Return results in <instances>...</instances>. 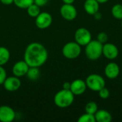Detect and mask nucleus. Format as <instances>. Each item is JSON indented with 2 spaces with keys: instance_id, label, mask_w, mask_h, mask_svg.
Returning a JSON list of instances; mask_svg holds the SVG:
<instances>
[{
  "instance_id": "nucleus-7",
  "label": "nucleus",
  "mask_w": 122,
  "mask_h": 122,
  "mask_svg": "<svg viewBox=\"0 0 122 122\" xmlns=\"http://www.w3.org/2000/svg\"><path fill=\"white\" fill-rule=\"evenodd\" d=\"M52 16L48 12H41L35 18L36 26L40 29H45L49 28L52 24Z\"/></svg>"
},
{
  "instance_id": "nucleus-13",
  "label": "nucleus",
  "mask_w": 122,
  "mask_h": 122,
  "mask_svg": "<svg viewBox=\"0 0 122 122\" xmlns=\"http://www.w3.org/2000/svg\"><path fill=\"white\" fill-rule=\"evenodd\" d=\"M29 68V65L26 64V62L24 60L19 61L16 62L12 67L13 75L19 78L22 77L26 74Z\"/></svg>"
},
{
  "instance_id": "nucleus-26",
  "label": "nucleus",
  "mask_w": 122,
  "mask_h": 122,
  "mask_svg": "<svg viewBox=\"0 0 122 122\" xmlns=\"http://www.w3.org/2000/svg\"><path fill=\"white\" fill-rule=\"evenodd\" d=\"M7 77V74L3 66H0V85L3 84L4 80Z\"/></svg>"
},
{
  "instance_id": "nucleus-16",
  "label": "nucleus",
  "mask_w": 122,
  "mask_h": 122,
  "mask_svg": "<svg viewBox=\"0 0 122 122\" xmlns=\"http://www.w3.org/2000/svg\"><path fill=\"white\" fill-rule=\"evenodd\" d=\"M94 117L96 122H110L112 120V114L105 109H98Z\"/></svg>"
},
{
  "instance_id": "nucleus-28",
  "label": "nucleus",
  "mask_w": 122,
  "mask_h": 122,
  "mask_svg": "<svg viewBox=\"0 0 122 122\" xmlns=\"http://www.w3.org/2000/svg\"><path fill=\"white\" fill-rule=\"evenodd\" d=\"M0 1L4 5H10L14 3V0H0Z\"/></svg>"
},
{
  "instance_id": "nucleus-29",
  "label": "nucleus",
  "mask_w": 122,
  "mask_h": 122,
  "mask_svg": "<svg viewBox=\"0 0 122 122\" xmlns=\"http://www.w3.org/2000/svg\"><path fill=\"white\" fill-rule=\"evenodd\" d=\"M63 89H69L70 90V86H71V83L70 82H68V81H66L63 84Z\"/></svg>"
},
{
  "instance_id": "nucleus-9",
  "label": "nucleus",
  "mask_w": 122,
  "mask_h": 122,
  "mask_svg": "<svg viewBox=\"0 0 122 122\" xmlns=\"http://www.w3.org/2000/svg\"><path fill=\"white\" fill-rule=\"evenodd\" d=\"M16 118V113L14 110L9 106H0V122H11Z\"/></svg>"
},
{
  "instance_id": "nucleus-2",
  "label": "nucleus",
  "mask_w": 122,
  "mask_h": 122,
  "mask_svg": "<svg viewBox=\"0 0 122 122\" xmlns=\"http://www.w3.org/2000/svg\"><path fill=\"white\" fill-rule=\"evenodd\" d=\"M74 101V95L69 89H62L54 96V102L57 107L64 109L70 107Z\"/></svg>"
},
{
  "instance_id": "nucleus-20",
  "label": "nucleus",
  "mask_w": 122,
  "mask_h": 122,
  "mask_svg": "<svg viewBox=\"0 0 122 122\" xmlns=\"http://www.w3.org/2000/svg\"><path fill=\"white\" fill-rule=\"evenodd\" d=\"M112 14L117 19H122V4H114L112 8Z\"/></svg>"
},
{
  "instance_id": "nucleus-25",
  "label": "nucleus",
  "mask_w": 122,
  "mask_h": 122,
  "mask_svg": "<svg viewBox=\"0 0 122 122\" xmlns=\"http://www.w3.org/2000/svg\"><path fill=\"white\" fill-rule=\"evenodd\" d=\"M99 42H101L102 44H105L108 41V35L105 33V32H100L98 35H97V39Z\"/></svg>"
},
{
  "instance_id": "nucleus-8",
  "label": "nucleus",
  "mask_w": 122,
  "mask_h": 122,
  "mask_svg": "<svg viewBox=\"0 0 122 122\" xmlns=\"http://www.w3.org/2000/svg\"><path fill=\"white\" fill-rule=\"evenodd\" d=\"M60 14L66 21H73L77 16V10L73 4H64L60 8Z\"/></svg>"
},
{
  "instance_id": "nucleus-21",
  "label": "nucleus",
  "mask_w": 122,
  "mask_h": 122,
  "mask_svg": "<svg viewBox=\"0 0 122 122\" xmlns=\"http://www.w3.org/2000/svg\"><path fill=\"white\" fill-rule=\"evenodd\" d=\"M34 3V0H14V4L20 9H27Z\"/></svg>"
},
{
  "instance_id": "nucleus-31",
  "label": "nucleus",
  "mask_w": 122,
  "mask_h": 122,
  "mask_svg": "<svg viewBox=\"0 0 122 122\" xmlns=\"http://www.w3.org/2000/svg\"><path fill=\"white\" fill-rule=\"evenodd\" d=\"M75 0H62L64 4H73Z\"/></svg>"
},
{
  "instance_id": "nucleus-11",
  "label": "nucleus",
  "mask_w": 122,
  "mask_h": 122,
  "mask_svg": "<svg viewBox=\"0 0 122 122\" xmlns=\"http://www.w3.org/2000/svg\"><path fill=\"white\" fill-rule=\"evenodd\" d=\"M21 81L19 77L13 76H7L3 83L4 88L8 92H16L21 86Z\"/></svg>"
},
{
  "instance_id": "nucleus-23",
  "label": "nucleus",
  "mask_w": 122,
  "mask_h": 122,
  "mask_svg": "<svg viewBox=\"0 0 122 122\" xmlns=\"http://www.w3.org/2000/svg\"><path fill=\"white\" fill-rule=\"evenodd\" d=\"M79 122H96L94 114H91L89 113H85L79 117L78 119Z\"/></svg>"
},
{
  "instance_id": "nucleus-18",
  "label": "nucleus",
  "mask_w": 122,
  "mask_h": 122,
  "mask_svg": "<svg viewBox=\"0 0 122 122\" xmlns=\"http://www.w3.org/2000/svg\"><path fill=\"white\" fill-rule=\"evenodd\" d=\"M26 76L31 81H36L40 76V71L39 67H29Z\"/></svg>"
},
{
  "instance_id": "nucleus-27",
  "label": "nucleus",
  "mask_w": 122,
  "mask_h": 122,
  "mask_svg": "<svg viewBox=\"0 0 122 122\" xmlns=\"http://www.w3.org/2000/svg\"><path fill=\"white\" fill-rule=\"evenodd\" d=\"M49 0H34V3L36 5H38L39 6L41 7L45 6L47 3H48Z\"/></svg>"
},
{
  "instance_id": "nucleus-14",
  "label": "nucleus",
  "mask_w": 122,
  "mask_h": 122,
  "mask_svg": "<svg viewBox=\"0 0 122 122\" xmlns=\"http://www.w3.org/2000/svg\"><path fill=\"white\" fill-rule=\"evenodd\" d=\"M120 73L119 66L115 62L109 63L104 69V74L109 79H114L117 78Z\"/></svg>"
},
{
  "instance_id": "nucleus-5",
  "label": "nucleus",
  "mask_w": 122,
  "mask_h": 122,
  "mask_svg": "<svg viewBox=\"0 0 122 122\" xmlns=\"http://www.w3.org/2000/svg\"><path fill=\"white\" fill-rule=\"evenodd\" d=\"M86 84L87 88L94 92H99L100 89L106 86L104 79L99 74H92L87 76L86 79Z\"/></svg>"
},
{
  "instance_id": "nucleus-1",
  "label": "nucleus",
  "mask_w": 122,
  "mask_h": 122,
  "mask_svg": "<svg viewBox=\"0 0 122 122\" xmlns=\"http://www.w3.org/2000/svg\"><path fill=\"white\" fill-rule=\"evenodd\" d=\"M48 59V51L45 46L39 42L29 44L24 51V60L29 67H41Z\"/></svg>"
},
{
  "instance_id": "nucleus-32",
  "label": "nucleus",
  "mask_w": 122,
  "mask_h": 122,
  "mask_svg": "<svg viewBox=\"0 0 122 122\" xmlns=\"http://www.w3.org/2000/svg\"><path fill=\"white\" fill-rule=\"evenodd\" d=\"M99 3V4H105V3H107L109 0H97Z\"/></svg>"
},
{
  "instance_id": "nucleus-3",
  "label": "nucleus",
  "mask_w": 122,
  "mask_h": 122,
  "mask_svg": "<svg viewBox=\"0 0 122 122\" xmlns=\"http://www.w3.org/2000/svg\"><path fill=\"white\" fill-rule=\"evenodd\" d=\"M102 48L103 44L98 40H92L85 46V54L89 60H97L102 55Z\"/></svg>"
},
{
  "instance_id": "nucleus-19",
  "label": "nucleus",
  "mask_w": 122,
  "mask_h": 122,
  "mask_svg": "<svg viewBox=\"0 0 122 122\" xmlns=\"http://www.w3.org/2000/svg\"><path fill=\"white\" fill-rule=\"evenodd\" d=\"M26 11H27L28 15L29 16H31V17H33V18H36L41 13L40 6H39L38 5L35 4L34 3L31 4L26 9Z\"/></svg>"
},
{
  "instance_id": "nucleus-30",
  "label": "nucleus",
  "mask_w": 122,
  "mask_h": 122,
  "mask_svg": "<svg viewBox=\"0 0 122 122\" xmlns=\"http://www.w3.org/2000/svg\"><path fill=\"white\" fill-rule=\"evenodd\" d=\"M94 18H95L97 20H99V19H102V14H101V13H99V11H98L97 13H96V14L94 15Z\"/></svg>"
},
{
  "instance_id": "nucleus-15",
  "label": "nucleus",
  "mask_w": 122,
  "mask_h": 122,
  "mask_svg": "<svg viewBox=\"0 0 122 122\" xmlns=\"http://www.w3.org/2000/svg\"><path fill=\"white\" fill-rule=\"evenodd\" d=\"M84 8L89 15L94 16L99 11V3L97 0H86L84 4Z\"/></svg>"
},
{
  "instance_id": "nucleus-24",
  "label": "nucleus",
  "mask_w": 122,
  "mask_h": 122,
  "mask_svg": "<svg viewBox=\"0 0 122 122\" xmlns=\"http://www.w3.org/2000/svg\"><path fill=\"white\" fill-rule=\"evenodd\" d=\"M98 92H99V96L100 97V98L103 99H107L110 96V92L107 88H106V86L100 89Z\"/></svg>"
},
{
  "instance_id": "nucleus-17",
  "label": "nucleus",
  "mask_w": 122,
  "mask_h": 122,
  "mask_svg": "<svg viewBox=\"0 0 122 122\" xmlns=\"http://www.w3.org/2000/svg\"><path fill=\"white\" fill-rule=\"evenodd\" d=\"M10 59V52L4 46H0V66L5 65Z\"/></svg>"
},
{
  "instance_id": "nucleus-12",
  "label": "nucleus",
  "mask_w": 122,
  "mask_h": 122,
  "mask_svg": "<svg viewBox=\"0 0 122 122\" xmlns=\"http://www.w3.org/2000/svg\"><path fill=\"white\" fill-rule=\"evenodd\" d=\"M86 81L82 79H75L71 82L70 91L73 93L74 96H80L83 94L86 89Z\"/></svg>"
},
{
  "instance_id": "nucleus-10",
  "label": "nucleus",
  "mask_w": 122,
  "mask_h": 122,
  "mask_svg": "<svg viewBox=\"0 0 122 122\" xmlns=\"http://www.w3.org/2000/svg\"><path fill=\"white\" fill-rule=\"evenodd\" d=\"M102 55L109 60L115 59L119 55V49L114 44L105 43L103 44Z\"/></svg>"
},
{
  "instance_id": "nucleus-33",
  "label": "nucleus",
  "mask_w": 122,
  "mask_h": 122,
  "mask_svg": "<svg viewBox=\"0 0 122 122\" xmlns=\"http://www.w3.org/2000/svg\"></svg>"
},
{
  "instance_id": "nucleus-4",
  "label": "nucleus",
  "mask_w": 122,
  "mask_h": 122,
  "mask_svg": "<svg viewBox=\"0 0 122 122\" xmlns=\"http://www.w3.org/2000/svg\"><path fill=\"white\" fill-rule=\"evenodd\" d=\"M81 52V46L76 41H69L62 48L63 56L68 59H74L79 56Z\"/></svg>"
},
{
  "instance_id": "nucleus-6",
  "label": "nucleus",
  "mask_w": 122,
  "mask_h": 122,
  "mask_svg": "<svg viewBox=\"0 0 122 122\" xmlns=\"http://www.w3.org/2000/svg\"><path fill=\"white\" fill-rule=\"evenodd\" d=\"M74 39L75 41L79 44L81 46H85L88 44L92 39V34L89 30L86 28L81 27L76 30L74 33Z\"/></svg>"
},
{
  "instance_id": "nucleus-22",
  "label": "nucleus",
  "mask_w": 122,
  "mask_h": 122,
  "mask_svg": "<svg viewBox=\"0 0 122 122\" xmlns=\"http://www.w3.org/2000/svg\"><path fill=\"white\" fill-rule=\"evenodd\" d=\"M98 110V106L96 102H89L86 104L85 107V112L86 113L91 114H95V113Z\"/></svg>"
}]
</instances>
